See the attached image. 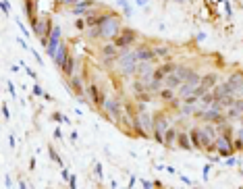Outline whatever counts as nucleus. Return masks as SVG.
I'll return each instance as SVG.
<instances>
[{
    "mask_svg": "<svg viewBox=\"0 0 243 189\" xmlns=\"http://www.w3.org/2000/svg\"><path fill=\"white\" fill-rule=\"evenodd\" d=\"M117 64L121 73L129 77V75H135V71H137V64H139V58H137V52H123V54H118L117 58Z\"/></svg>",
    "mask_w": 243,
    "mask_h": 189,
    "instance_id": "nucleus-3",
    "label": "nucleus"
},
{
    "mask_svg": "<svg viewBox=\"0 0 243 189\" xmlns=\"http://www.w3.org/2000/svg\"><path fill=\"white\" fill-rule=\"evenodd\" d=\"M231 85H229V81H224V83H218V85H214L212 87V94H214V98L216 100H220V98H224V96H229L231 94ZM233 96V94H231Z\"/></svg>",
    "mask_w": 243,
    "mask_h": 189,
    "instance_id": "nucleus-18",
    "label": "nucleus"
},
{
    "mask_svg": "<svg viewBox=\"0 0 243 189\" xmlns=\"http://www.w3.org/2000/svg\"><path fill=\"white\" fill-rule=\"evenodd\" d=\"M181 116H189V114H195V104H189V102H183V106H179Z\"/></svg>",
    "mask_w": 243,
    "mask_h": 189,
    "instance_id": "nucleus-29",
    "label": "nucleus"
},
{
    "mask_svg": "<svg viewBox=\"0 0 243 189\" xmlns=\"http://www.w3.org/2000/svg\"><path fill=\"white\" fill-rule=\"evenodd\" d=\"M200 133H201V127H193V129L189 131V137H191V143H193V150H201Z\"/></svg>",
    "mask_w": 243,
    "mask_h": 189,
    "instance_id": "nucleus-26",
    "label": "nucleus"
},
{
    "mask_svg": "<svg viewBox=\"0 0 243 189\" xmlns=\"http://www.w3.org/2000/svg\"><path fill=\"white\" fill-rule=\"evenodd\" d=\"M60 177H63V181H64V183H69V179H71V173H69V170H67V168L63 166V173H60Z\"/></svg>",
    "mask_w": 243,
    "mask_h": 189,
    "instance_id": "nucleus-38",
    "label": "nucleus"
},
{
    "mask_svg": "<svg viewBox=\"0 0 243 189\" xmlns=\"http://www.w3.org/2000/svg\"><path fill=\"white\" fill-rule=\"evenodd\" d=\"M71 139H73V141H77V139H79V135H77V131H73V133H71Z\"/></svg>",
    "mask_w": 243,
    "mask_h": 189,
    "instance_id": "nucleus-53",
    "label": "nucleus"
},
{
    "mask_svg": "<svg viewBox=\"0 0 243 189\" xmlns=\"http://www.w3.org/2000/svg\"><path fill=\"white\" fill-rule=\"evenodd\" d=\"M87 96H90V100H91V104L96 106V108H104V102H106V98H104V91H102V87H98V85H90L87 87Z\"/></svg>",
    "mask_w": 243,
    "mask_h": 189,
    "instance_id": "nucleus-12",
    "label": "nucleus"
},
{
    "mask_svg": "<svg viewBox=\"0 0 243 189\" xmlns=\"http://www.w3.org/2000/svg\"><path fill=\"white\" fill-rule=\"evenodd\" d=\"M214 152H218L220 156H233L235 154V137L231 133H218L214 141Z\"/></svg>",
    "mask_w": 243,
    "mask_h": 189,
    "instance_id": "nucleus-5",
    "label": "nucleus"
},
{
    "mask_svg": "<svg viewBox=\"0 0 243 189\" xmlns=\"http://www.w3.org/2000/svg\"><path fill=\"white\" fill-rule=\"evenodd\" d=\"M7 85H8V94H11V96H13V98H17V91H15V85L11 83V81H8Z\"/></svg>",
    "mask_w": 243,
    "mask_h": 189,
    "instance_id": "nucleus-44",
    "label": "nucleus"
},
{
    "mask_svg": "<svg viewBox=\"0 0 243 189\" xmlns=\"http://www.w3.org/2000/svg\"><path fill=\"white\" fill-rule=\"evenodd\" d=\"M229 85H231V90H237V87H241V85H243V73H231ZM231 94H233V91H231Z\"/></svg>",
    "mask_w": 243,
    "mask_h": 189,
    "instance_id": "nucleus-28",
    "label": "nucleus"
},
{
    "mask_svg": "<svg viewBox=\"0 0 243 189\" xmlns=\"http://www.w3.org/2000/svg\"><path fill=\"white\" fill-rule=\"evenodd\" d=\"M177 146H179L181 150H193V143H191V137H189V133H185V131H179Z\"/></svg>",
    "mask_w": 243,
    "mask_h": 189,
    "instance_id": "nucleus-22",
    "label": "nucleus"
},
{
    "mask_svg": "<svg viewBox=\"0 0 243 189\" xmlns=\"http://www.w3.org/2000/svg\"><path fill=\"white\" fill-rule=\"evenodd\" d=\"M2 116H4V119H11V110H8L7 104H2Z\"/></svg>",
    "mask_w": 243,
    "mask_h": 189,
    "instance_id": "nucleus-40",
    "label": "nucleus"
},
{
    "mask_svg": "<svg viewBox=\"0 0 243 189\" xmlns=\"http://www.w3.org/2000/svg\"><path fill=\"white\" fill-rule=\"evenodd\" d=\"M118 33H121V19L114 17L112 13L108 15V19H106L100 27H91L90 29L91 37H104V40H114Z\"/></svg>",
    "mask_w": 243,
    "mask_h": 189,
    "instance_id": "nucleus-1",
    "label": "nucleus"
},
{
    "mask_svg": "<svg viewBox=\"0 0 243 189\" xmlns=\"http://www.w3.org/2000/svg\"><path fill=\"white\" fill-rule=\"evenodd\" d=\"M112 42L117 44V48H129V46L135 42V31H131V29H123Z\"/></svg>",
    "mask_w": 243,
    "mask_h": 189,
    "instance_id": "nucleus-13",
    "label": "nucleus"
},
{
    "mask_svg": "<svg viewBox=\"0 0 243 189\" xmlns=\"http://www.w3.org/2000/svg\"><path fill=\"white\" fill-rule=\"evenodd\" d=\"M102 112L106 114V119L117 123V125H121L125 121V104H121V100L117 98H106Z\"/></svg>",
    "mask_w": 243,
    "mask_h": 189,
    "instance_id": "nucleus-2",
    "label": "nucleus"
},
{
    "mask_svg": "<svg viewBox=\"0 0 243 189\" xmlns=\"http://www.w3.org/2000/svg\"><path fill=\"white\" fill-rule=\"evenodd\" d=\"M19 27H21V31H23V33H25V35H29V31H27V29H25V25H23V23H19Z\"/></svg>",
    "mask_w": 243,
    "mask_h": 189,
    "instance_id": "nucleus-52",
    "label": "nucleus"
},
{
    "mask_svg": "<svg viewBox=\"0 0 243 189\" xmlns=\"http://www.w3.org/2000/svg\"><path fill=\"white\" fill-rule=\"evenodd\" d=\"M158 96L162 100H166V102H173V100H177V91H175L173 87H166V85H164V87L158 91Z\"/></svg>",
    "mask_w": 243,
    "mask_h": 189,
    "instance_id": "nucleus-27",
    "label": "nucleus"
},
{
    "mask_svg": "<svg viewBox=\"0 0 243 189\" xmlns=\"http://www.w3.org/2000/svg\"><path fill=\"white\" fill-rule=\"evenodd\" d=\"M237 162H239V160H237V158H233V156H229V158L224 160V164H227V166H235Z\"/></svg>",
    "mask_w": 243,
    "mask_h": 189,
    "instance_id": "nucleus-39",
    "label": "nucleus"
},
{
    "mask_svg": "<svg viewBox=\"0 0 243 189\" xmlns=\"http://www.w3.org/2000/svg\"><path fill=\"white\" fill-rule=\"evenodd\" d=\"M154 64H152V60H139V64H137V71H135V79H139L141 83H146V85H150V81L154 79ZM150 91V90H148Z\"/></svg>",
    "mask_w": 243,
    "mask_h": 189,
    "instance_id": "nucleus-10",
    "label": "nucleus"
},
{
    "mask_svg": "<svg viewBox=\"0 0 243 189\" xmlns=\"http://www.w3.org/2000/svg\"><path fill=\"white\" fill-rule=\"evenodd\" d=\"M177 137H179V129L170 125L168 131L164 133V143H162V146L168 147V150H170V147H177Z\"/></svg>",
    "mask_w": 243,
    "mask_h": 189,
    "instance_id": "nucleus-16",
    "label": "nucleus"
},
{
    "mask_svg": "<svg viewBox=\"0 0 243 189\" xmlns=\"http://www.w3.org/2000/svg\"><path fill=\"white\" fill-rule=\"evenodd\" d=\"M69 83H71V90H73V94H75L79 100H83V94H85L87 90L83 87V81H81V77H75V75H73Z\"/></svg>",
    "mask_w": 243,
    "mask_h": 189,
    "instance_id": "nucleus-17",
    "label": "nucleus"
},
{
    "mask_svg": "<svg viewBox=\"0 0 243 189\" xmlns=\"http://www.w3.org/2000/svg\"><path fill=\"white\" fill-rule=\"evenodd\" d=\"M141 185L146 189H150V187H154V181H148V179H141Z\"/></svg>",
    "mask_w": 243,
    "mask_h": 189,
    "instance_id": "nucleus-45",
    "label": "nucleus"
},
{
    "mask_svg": "<svg viewBox=\"0 0 243 189\" xmlns=\"http://www.w3.org/2000/svg\"><path fill=\"white\" fill-rule=\"evenodd\" d=\"M94 175H96V179H98V181H102L104 173H102V164H100V162H96V166H94Z\"/></svg>",
    "mask_w": 243,
    "mask_h": 189,
    "instance_id": "nucleus-35",
    "label": "nucleus"
},
{
    "mask_svg": "<svg viewBox=\"0 0 243 189\" xmlns=\"http://www.w3.org/2000/svg\"><path fill=\"white\" fill-rule=\"evenodd\" d=\"M181 181L187 183V185H191V179H189V177H185V175H181Z\"/></svg>",
    "mask_w": 243,
    "mask_h": 189,
    "instance_id": "nucleus-50",
    "label": "nucleus"
},
{
    "mask_svg": "<svg viewBox=\"0 0 243 189\" xmlns=\"http://www.w3.org/2000/svg\"><path fill=\"white\" fill-rule=\"evenodd\" d=\"M191 71H193V69H189V67H185V64H177V67L173 69V73L164 79V85H166V87L177 90V87H179V85L189 77V73H191Z\"/></svg>",
    "mask_w": 243,
    "mask_h": 189,
    "instance_id": "nucleus-7",
    "label": "nucleus"
},
{
    "mask_svg": "<svg viewBox=\"0 0 243 189\" xmlns=\"http://www.w3.org/2000/svg\"><path fill=\"white\" fill-rule=\"evenodd\" d=\"M33 94H35V96H44L46 91H44L42 87H40V85H33Z\"/></svg>",
    "mask_w": 243,
    "mask_h": 189,
    "instance_id": "nucleus-43",
    "label": "nucleus"
},
{
    "mask_svg": "<svg viewBox=\"0 0 243 189\" xmlns=\"http://www.w3.org/2000/svg\"><path fill=\"white\" fill-rule=\"evenodd\" d=\"M69 187H71V189H75V187H77V177H75V175H71V179H69Z\"/></svg>",
    "mask_w": 243,
    "mask_h": 189,
    "instance_id": "nucleus-42",
    "label": "nucleus"
},
{
    "mask_svg": "<svg viewBox=\"0 0 243 189\" xmlns=\"http://www.w3.org/2000/svg\"><path fill=\"white\" fill-rule=\"evenodd\" d=\"M2 11H4V15L11 13V4H8V0H2Z\"/></svg>",
    "mask_w": 243,
    "mask_h": 189,
    "instance_id": "nucleus-41",
    "label": "nucleus"
},
{
    "mask_svg": "<svg viewBox=\"0 0 243 189\" xmlns=\"http://www.w3.org/2000/svg\"><path fill=\"white\" fill-rule=\"evenodd\" d=\"M216 135H218V129H216L214 123H208V125H204V127H201V133H200L201 152H214Z\"/></svg>",
    "mask_w": 243,
    "mask_h": 189,
    "instance_id": "nucleus-6",
    "label": "nucleus"
},
{
    "mask_svg": "<svg viewBox=\"0 0 243 189\" xmlns=\"http://www.w3.org/2000/svg\"><path fill=\"white\" fill-rule=\"evenodd\" d=\"M137 123H139V127L144 129V133H146V137L148 135H152L154 133V116L148 112V108H146V102H139L137 104Z\"/></svg>",
    "mask_w": 243,
    "mask_h": 189,
    "instance_id": "nucleus-8",
    "label": "nucleus"
},
{
    "mask_svg": "<svg viewBox=\"0 0 243 189\" xmlns=\"http://www.w3.org/2000/svg\"><path fill=\"white\" fill-rule=\"evenodd\" d=\"M170 123L173 121L168 119V116H164L162 112H158V114H154V139L158 141V143H164V133L168 131V127H170Z\"/></svg>",
    "mask_w": 243,
    "mask_h": 189,
    "instance_id": "nucleus-9",
    "label": "nucleus"
},
{
    "mask_svg": "<svg viewBox=\"0 0 243 189\" xmlns=\"http://www.w3.org/2000/svg\"><path fill=\"white\" fill-rule=\"evenodd\" d=\"M227 116L229 119H241L243 116V100H235L231 108H227Z\"/></svg>",
    "mask_w": 243,
    "mask_h": 189,
    "instance_id": "nucleus-19",
    "label": "nucleus"
},
{
    "mask_svg": "<svg viewBox=\"0 0 243 189\" xmlns=\"http://www.w3.org/2000/svg\"><path fill=\"white\" fill-rule=\"evenodd\" d=\"M8 139H11V141H8V143H11V147H15V146H17V139H15V135H11Z\"/></svg>",
    "mask_w": 243,
    "mask_h": 189,
    "instance_id": "nucleus-51",
    "label": "nucleus"
},
{
    "mask_svg": "<svg viewBox=\"0 0 243 189\" xmlns=\"http://www.w3.org/2000/svg\"><path fill=\"white\" fill-rule=\"evenodd\" d=\"M210 168H212L210 164H206V166H204V173H201V179H204V181H208V179H210Z\"/></svg>",
    "mask_w": 243,
    "mask_h": 189,
    "instance_id": "nucleus-36",
    "label": "nucleus"
},
{
    "mask_svg": "<svg viewBox=\"0 0 243 189\" xmlns=\"http://www.w3.org/2000/svg\"><path fill=\"white\" fill-rule=\"evenodd\" d=\"M154 52H156V58H168V48L158 46V48H154Z\"/></svg>",
    "mask_w": 243,
    "mask_h": 189,
    "instance_id": "nucleus-31",
    "label": "nucleus"
},
{
    "mask_svg": "<svg viewBox=\"0 0 243 189\" xmlns=\"http://www.w3.org/2000/svg\"><path fill=\"white\" fill-rule=\"evenodd\" d=\"M177 2H185V0H177Z\"/></svg>",
    "mask_w": 243,
    "mask_h": 189,
    "instance_id": "nucleus-55",
    "label": "nucleus"
},
{
    "mask_svg": "<svg viewBox=\"0 0 243 189\" xmlns=\"http://www.w3.org/2000/svg\"><path fill=\"white\" fill-rule=\"evenodd\" d=\"M117 4H118V7H123V11H125V15H131V13H133L131 4H129L127 0H117Z\"/></svg>",
    "mask_w": 243,
    "mask_h": 189,
    "instance_id": "nucleus-32",
    "label": "nucleus"
},
{
    "mask_svg": "<svg viewBox=\"0 0 243 189\" xmlns=\"http://www.w3.org/2000/svg\"><path fill=\"white\" fill-rule=\"evenodd\" d=\"M48 156H50V158H52L54 162H58V164H63V160H60V156L56 154V150H54L52 146H48Z\"/></svg>",
    "mask_w": 243,
    "mask_h": 189,
    "instance_id": "nucleus-33",
    "label": "nucleus"
},
{
    "mask_svg": "<svg viewBox=\"0 0 243 189\" xmlns=\"http://www.w3.org/2000/svg\"><path fill=\"white\" fill-rule=\"evenodd\" d=\"M25 15L29 17V21L38 19V17H35V4L31 2V0H27V2H25Z\"/></svg>",
    "mask_w": 243,
    "mask_h": 189,
    "instance_id": "nucleus-30",
    "label": "nucleus"
},
{
    "mask_svg": "<svg viewBox=\"0 0 243 189\" xmlns=\"http://www.w3.org/2000/svg\"><path fill=\"white\" fill-rule=\"evenodd\" d=\"M200 81H201V75L197 73V71H191L189 77L177 87V98L185 100V98H189V96H193L195 90H197V85H200Z\"/></svg>",
    "mask_w": 243,
    "mask_h": 189,
    "instance_id": "nucleus-4",
    "label": "nucleus"
},
{
    "mask_svg": "<svg viewBox=\"0 0 243 189\" xmlns=\"http://www.w3.org/2000/svg\"><path fill=\"white\" fill-rule=\"evenodd\" d=\"M235 139H241V141H243V125L237 129V137H235Z\"/></svg>",
    "mask_w": 243,
    "mask_h": 189,
    "instance_id": "nucleus-48",
    "label": "nucleus"
},
{
    "mask_svg": "<svg viewBox=\"0 0 243 189\" xmlns=\"http://www.w3.org/2000/svg\"><path fill=\"white\" fill-rule=\"evenodd\" d=\"M75 27H77V29H85V27H87V21H85V19H77V21H75Z\"/></svg>",
    "mask_w": 243,
    "mask_h": 189,
    "instance_id": "nucleus-37",
    "label": "nucleus"
},
{
    "mask_svg": "<svg viewBox=\"0 0 243 189\" xmlns=\"http://www.w3.org/2000/svg\"><path fill=\"white\" fill-rule=\"evenodd\" d=\"M216 83H218V75H216L214 71H212V73H206V75H201V81H200V85H197V90H195L193 96L201 98L204 94L212 91V87H214Z\"/></svg>",
    "mask_w": 243,
    "mask_h": 189,
    "instance_id": "nucleus-11",
    "label": "nucleus"
},
{
    "mask_svg": "<svg viewBox=\"0 0 243 189\" xmlns=\"http://www.w3.org/2000/svg\"><path fill=\"white\" fill-rule=\"evenodd\" d=\"M25 73H27V75H29L31 79H35V77H38V75H35V71H33V69H29V67H25Z\"/></svg>",
    "mask_w": 243,
    "mask_h": 189,
    "instance_id": "nucleus-46",
    "label": "nucleus"
},
{
    "mask_svg": "<svg viewBox=\"0 0 243 189\" xmlns=\"http://www.w3.org/2000/svg\"><path fill=\"white\" fill-rule=\"evenodd\" d=\"M241 125H243V116H241Z\"/></svg>",
    "mask_w": 243,
    "mask_h": 189,
    "instance_id": "nucleus-56",
    "label": "nucleus"
},
{
    "mask_svg": "<svg viewBox=\"0 0 243 189\" xmlns=\"http://www.w3.org/2000/svg\"><path fill=\"white\" fill-rule=\"evenodd\" d=\"M60 71H63V75H67V77H73L75 75V56H71L64 60V64L60 67Z\"/></svg>",
    "mask_w": 243,
    "mask_h": 189,
    "instance_id": "nucleus-24",
    "label": "nucleus"
},
{
    "mask_svg": "<svg viewBox=\"0 0 243 189\" xmlns=\"http://www.w3.org/2000/svg\"><path fill=\"white\" fill-rule=\"evenodd\" d=\"M4 185H7V189L13 187V181H11V177H8V175H4Z\"/></svg>",
    "mask_w": 243,
    "mask_h": 189,
    "instance_id": "nucleus-47",
    "label": "nucleus"
},
{
    "mask_svg": "<svg viewBox=\"0 0 243 189\" xmlns=\"http://www.w3.org/2000/svg\"><path fill=\"white\" fill-rule=\"evenodd\" d=\"M102 56H104V58H118L117 44H114V42H112V44H106L104 48H102Z\"/></svg>",
    "mask_w": 243,
    "mask_h": 189,
    "instance_id": "nucleus-25",
    "label": "nucleus"
},
{
    "mask_svg": "<svg viewBox=\"0 0 243 189\" xmlns=\"http://www.w3.org/2000/svg\"><path fill=\"white\" fill-rule=\"evenodd\" d=\"M135 52H137V58H139V60H154V58H156L154 48H148V46H139Z\"/></svg>",
    "mask_w": 243,
    "mask_h": 189,
    "instance_id": "nucleus-21",
    "label": "nucleus"
},
{
    "mask_svg": "<svg viewBox=\"0 0 243 189\" xmlns=\"http://www.w3.org/2000/svg\"><path fill=\"white\" fill-rule=\"evenodd\" d=\"M63 44V40H60V27H56L52 29V35H50V40H48V46H46V50H48V56H52L54 58L56 54V50H58V46Z\"/></svg>",
    "mask_w": 243,
    "mask_h": 189,
    "instance_id": "nucleus-14",
    "label": "nucleus"
},
{
    "mask_svg": "<svg viewBox=\"0 0 243 189\" xmlns=\"http://www.w3.org/2000/svg\"><path fill=\"white\" fill-rule=\"evenodd\" d=\"M67 58H69V48H67V44H60V46H58V50H56V54H54L56 67H63Z\"/></svg>",
    "mask_w": 243,
    "mask_h": 189,
    "instance_id": "nucleus-20",
    "label": "nucleus"
},
{
    "mask_svg": "<svg viewBox=\"0 0 243 189\" xmlns=\"http://www.w3.org/2000/svg\"><path fill=\"white\" fill-rule=\"evenodd\" d=\"M91 7H94V0H81V2H77L75 7L71 8V13L73 15H83V13H87Z\"/></svg>",
    "mask_w": 243,
    "mask_h": 189,
    "instance_id": "nucleus-23",
    "label": "nucleus"
},
{
    "mask_svg": "<svg viewBox=\"0 0 243 189\" xmlns=\"http://www.w3.org/2000/svg\"><path fill=\"white\" fill-rule=\"evenodd\" d=\"M177 67L175 63H164V64H160L158 69L154 71V79H158V81H164V79L173 73V69Z\"/></svg>",
    "mask_w": 243,
    "mask_h": 189,
    "instance_id": "nucleus-15",
    "label": "nucleus"
},
{
    "mask_svg": "<svg viewBox=\"0 0 243 189\" xmlns=\"http://www.w3.org/2000/svg\"><path fill=\"white\" fill-rule=\"evenodd\" d=\"M69 4H77V2H81V0H67Z\"/></svg>",
    "mask_w": 243,
    "mask_h": 189,
    "instance_id": "nucleus-54",
    "label": "nucleus"
},
{
    "mask_svg": "<svg viewBox=\"0 0 243 189\" xmlns=\"http://www.w3.org/2000/svg\"><path fill=\"white\" fill-rule=\"evenodd\" d=\"M52 121H56V123H64V125H69V119H67V116H63L60 112H54V114H52Z\"/></svg>",
    "mask_w": 243,
    "mask_h": 189,
    "instance_id": "nucleus-34",
    "label": "nucleus"
},
{
    "mask_svg": "<svg viewBox=\"0 0 243 189\" xmlns=\"http://www.w3.org/2000/svg\"><path fill=\"white\" fill-rule=\"evenodd\" d=\"M54 137H56V139H63V133H60V129H54Z\"/></svg>",
    "mask_w": 243,
    "mask_h": 189,
    "instance_id": "nucleus-49",
    "label": "nucleus"
}]
</instances>
